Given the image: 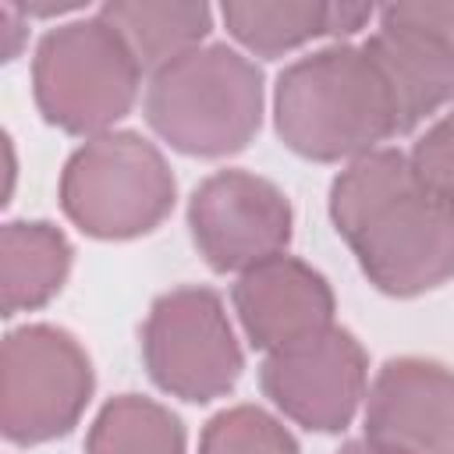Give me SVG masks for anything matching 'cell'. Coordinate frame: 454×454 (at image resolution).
Returning a JSON list of instances; mask_svg holds the SVG:
<instances>
[{
    "instance_id": "6da1fadb",
    "label": "cell",
    "mask_w": 454,
    "mask_h": 454,
    "mask_svg": "<svg viewBox=\"0 0 454 454\" xmlns=\"http://www.w3.org/2000/svg\"><path fill=\"white\" fill-rule=\"evenodd\" d=\"M330 220L369 284L390 298L454 280V202L433 195L401 149L351 160L330 184Z\"/></svg>"
},
{
    "instance_id": "7a4b0ae2",
    "label": "cell",
    "mask_w": 454,
    "mask_h": 454,
    "mask_svg": "<svg viewBox=\"0 0 454 454\" xmlns=\"http://www.w3.org/2000/svg\"><path fill=\"white\" fill-rule=\"evenodd\" d=\"M273 124L280 142L316 163L358 160L397 135L390 89L365 46L333 43L277 74Z\"/></svg>"
},
{
    "instance_id": "3957f363",
    "label": "cell",
    "mask_w": 454,
    "mask_h": 454,
    "mask_svg": "<svg viewBox=\"0 0 454 454\" xmlns=\"http://www.w3.org/2000/svg\"><path fill=\"white\" fill-rule=\"evenodd\" d=\"M145 121L177 153L220 160L241 153L262 124V71L227 43H206L145 82Z\"/></svg>"
},
{
    "instance_id": "277c9868",
    "label": "cell",
    "mask_w": 454,
    "mask_h": 454,
    "mask_svg": "<svg viewBox=\"0 0 454 454\" xmlns=\"http://www.w3.org/2000/svg\"><path fill=\"white\" fill-rule=\"evenodd\" d=\"M142 64L99 14L57 25L32 57V92L46 124L96 138L131 114L142 89Z\"/></svg>"
},
{
    "instance_id": "5b68a950",
    "label": "cell",
    "mask_w": 454,
    "mask_h": 454,
    "mask_svg": "<svg viewBox=\"0 0 454 454\" xmlns=\"http://www.w3.org/2000/svg\"><path fill=\"white\" fill-rule=\"evenodd\" d=\"M174 192L163 153L138 131L85 138L60 174L67 220L99 241H131L156 231L174 209Z\"/></svg>"
},
{
    "instance_id": "8992f818",
    "label": "cell",
    "mask_w": 454,
    "mask_h": 454,
    "mask_svg": "<svg viewBox=\"0 0 454 454\" xmlns=\"http://www.w3.org/2000/svg\"><path fill=\"white\" fill-rule=\"evenodd\" d=\"M96 376L74 333L28 323L0 348V429L18 447L67 436L89 408Z\"/></svg>"
},
{
    "instance_id": "52a82bcc",
    "label": "cell",
    "mask_w": 454,
    "mask_h": 454,
    "mask_svg": "<svg viewBox=\"0 0 454 454\" xmlns=\"http://www.w3.org/2000/svg\"><path fill=\"white\" fill-rule=\"evenodd\" d=\"M142 358L163 394L192 404L231 394L245 369L220 294L195 284L174 287L153 301L142 323Z\"/></svg>"
},
{
    "instance_id": "ba28073f",
    "label": "cell",
    "mask_w": 454,
    "mask_h": 454,
    "mask_svg": "<svg viewBox=\"0 0 454 454\" xmlns=\"http://www.w3.org/2000/svg\"><path fill=\"white\" fill-rule=\"evenodd\" d=\"M362 46L390 89L397 135L454 106V0L380 7Z\"/></svg>"
},
{
    "instance_id": "9c48e42d",
    "label": "cell",
    "mask_w": 454,
    "mask_h": 454,
    "mask_svg": "<svg viewBox=\"0 0 454 454\" xmlns=\"http://www.w3.org/2000/svg\"><path fill=\"white\" fill-rule=\"evenodd\" d=\"M188 227L216 273H245L287 252L294 213L273 181L248 170H216L192 192Z\"/></svg>"
},
{
    "instance_id": "30bf717a",
    "label": "cell",
    "mask_w": 454,
    "mask_h": 454,
    "mask_svg": "<svg viewBox=\"0 0 454 454\" xmlns=\"http://www.w3.org/2000/svg\"><path fill=\"white\" fill-rule=\"evenodd\" d=\"M259 383L291 422L312 433H340L365 404L369 358L351 330L330 326L294 348L266 355Z\"/></svg>"
},
{
    "instance_id": "8fae6325",
    "label": "cell",
    "mask_w": 454,
    "mask_h": 454,
    "mask_svg": "<svg viewBox=\"0 0 454 454\" xmlns=\"http://www.w3.org/2000/svg\"><path fill=\"white\" fill-rule=\"evenodd\" d=\"M365 436L401 454H454V369L390 358L365 394Z\"/></svg>"
},
{
    "instance_id": "7c38bea8",
    "label": "cell",
    "mask_w": 454,
    "mask_h": 454,
    "mask_svg": "<svg viewBox=\"0 0 454 454\" xmlns=\"http://www.w3.org/2000/svg\"><path fill=\"white\" fill-rule=\"evenodd\" d=\"M231 305L248 344L266 355L330 330L337 309L326 277L287 252L238 273Z\"/></svg>"
},
{
    "instance_id": "4fadbf2b",
    "label": "cell",
    "mask_w": 454,
    "mask_h": 454,
    "mask_svg": "<svg viewBox=\"0 0 454 454\" xmlns=\"http://www.w3.org/2000/svg\"><path fill=\"white\" fill-rule=\"evenodd\" d=\"M71 241L50 220H11L0 231V309L35 312L60 294L71 273Z\"/></svg>"
},
{
    "instance_id": "5bb4252c",
    "label": "cell",
    "mask_w": 454,
    "mask_h": 454,
    "mask_svg": "<svg viewBox=\"0 0 454 454\" xmlns=\"http://www.w3.org/2000/svg\"><path fill=\"white\" fill-rule=\"evenodd\" d=\"M117 35L128 43L142 71H160L170 60L206 46L202 39L213 28L209 4H188V0H110L96 11Z\"/></svg>"
},
{
    "instance_id": "9a60e30c",
    "label": "cell",
    "mask_w": 454,
    "mask_h": 454,
    "mask_svg": "<svg viewBox=\"0 0 454 454\" xmlns=\"http://www.w3.org/2000/svg\"><path fill=\"white\" fill-rule=\"evenodd\" d=\"M326 11L319 0H231L220 18L238 46L273 60L326 35Z\"/></svg>"
},
{
    "instance_id": "2e32d148",
    "label": "cell",
    "mask_w": 454,
    "mask_h": 454,
    "mask_svg": "<svg viewBox=\"0 0 454 454\" xmlns=\"http://www.w3.org/2000/svg\"><path fill=\"white\" fill-rule=\"evenodd\" d=\"M85 454H184V426L160 401L121 394L89 426Z\"/></svg>"
},
{
    "instance_id": "e0dca14e",
    "label": "cell",
    "mask_w": 454,
    "mask_h": 454,
    "mask_svg": "<svg viewBox=\"0 0 454 454\" xmlns=\"http://www.w3.org/2000/svg\"><path fill=\"white\" fill-rule=\"evenodd\" d=\"M199 454H298V443L277 415L255 404H234L206 422Z\"/></svg>"
},
{
    "instance_id": "ac0fdd59",
    "label": "cell",
    "mask_w": 454,
    "mask_h": 454,
    "mask_svg": "<svg viewBox=\"0 0 454 454\" xmlns=\"http://www.w3.org/2000/svg\"><path fill=\"white\" fill-rule=\"evenodd\" d=\"M415 177L440 199L454 202V106L436 117L408 153Z\"/></svg>"
},
{
    "instance_id": "d6986e66",
    "label": "cell",
    "mask_w": 454,
    "mask_h": 454,
    "mask_svg": "<svg viewBox=\"0 0 454 454\" xmlns=\"http://www.w3.org/2000/svg\"><path fill=\"white\" fill-rule=\"evenodd\" d=\"M372 18H376V7H369V4H348V0L330 4V11H326V35L340 43V39L362 32Z\"/></svg>"
},
{
    "instance_id": "ffe728a7",
    "label": "cell",
    "mask_w": 454,
    "mask_h": 454,
    "mask_svg": "<svg viewBox=\"0 0 454 454\" xmlns=\"http://www.w3.org/2000/svg\"><path fill=\"white\" fill-rule=\"evenodd\" d=\"M25 43H28V18L14 7V0H4L0 4V53H4V60H14Z\"/></svg>"
},
{
    "instance_id": "44dd1931",
    "label": "cell",
    "mask_w": 454,
    "mask_h": 454,
    "mask_svg": "<svg viewBox=\"0 0 454 454\" xmlns=\"http://www.w3.org/2000/svg\"><path fill=\"white\" fill-rule=\"evenodd\" d=\"M337 454H401V450H390V447H383V443H376V440L362 436V440H348Z\"/></svg>"
}]
</instances>
